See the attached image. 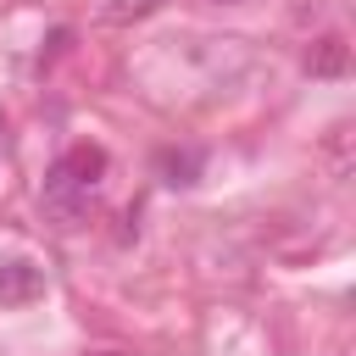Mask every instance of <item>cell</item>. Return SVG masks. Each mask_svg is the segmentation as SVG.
Masks as SVG:
<instances>
[{
	"instance_id": "52a82bcc",
	"label": "cell",
	"mask_w": 356,
	"mask_h": 356,
	"mask_svg": "<svg viewBox=\"0 0 356 356\" xmlns=\"http://www.w3.org/2000/svg\"><path fill=\"white\" fill-rule=\"evenodd\" d=\"M0 145H6V122H0Z\"/></svg>"
},
{
	"instance_id": "6da1fadb",
	"label": "cell",
	"mask_w": 356,
	"mask_h": 356,
	"mask_svg": "<svg viewBox=\"0 0 356 356\" xmlns=\"http://www.w3.org/2000/svg\"><path fill=\"white\" fill-rule=\"evenodd\" d=\"M89 195H95V189H83L78 178H67V167L56 161L50 178H44V195H39V200H44V211H50L56 222H78V217L89 211Z\"/></svg>"
},
{
	"instance_id": "277c9868",
	"label": "cell",
	"mask_w": 356,
	"mask_h": 356,
	"mask_svg": "<svg viewBox=\"0 0 356 356\" xmlns=\"http://www.w3.org/2000/svg\"><path fill=\"white\" fill-rule=\"evenodd\" d=\"M61 167H67V178H78L83 189H95V184L106 178V150H100V145H72V150L61 156Z\"/></svg>"
},
{
	"instance_id": "8992f818",
	"label": "cell",
	"mask_w": 356,
	"mask_h": 356,
	"mask_svg": "<svg viewBox=\"0 0 356 356\" xmlns=\"http://www.w3.org/2000/svg\"><path fill=\"white\" fill-rule=\"evenodd\" d=\"M156 0H128V6H117V17H139V11H150Z\"/></svg>"
},
{
	"instance_id": "7a4b0ae2",
	"label": "cell",
	"mask_w": 356,
	"mask_h": 356,
	"mask_svg": "<svg viewBox=\"0 0 356 356\" xmlns=\"http://www.w3.org/2000/svg\"><path fill=\"white\" fill-rule=\"evenodd\" d=\"M39 295H44V273L33 261H22V256L0 261V306H28Z\"/></svg>"
},
{
	"instance_id": "5b68a950",
	"label": "cell",
	"mask_w": 356,
	"mask_h": 356,
	"mask_svg": "<svg viewBox=\"0 0 356 356\" xmlns=\"http://www.w3.org/2000/svg\"><path fill=\"white\" fill-rule=\"evenodd\" d=\"M161 172H167V184H195L200 156L195 150H161Z\"/></svg>"
},
{
	"instance_id": "3957f363",
	"label": "cell",
	"mask_w": 356,
	"mask_h": 356,
	"mask_svg": "<svg viewBox=\"0 0 356 356\" xmlns=\"http://www.w3.org/2000/svg\"><path fill=\"white\" fill-rule=\"evenodd\" d=\"M306 72H312V78H345V72H350V44H345L339 33L312 39V50H306Z\"/></svg>"
}]
</instances>
